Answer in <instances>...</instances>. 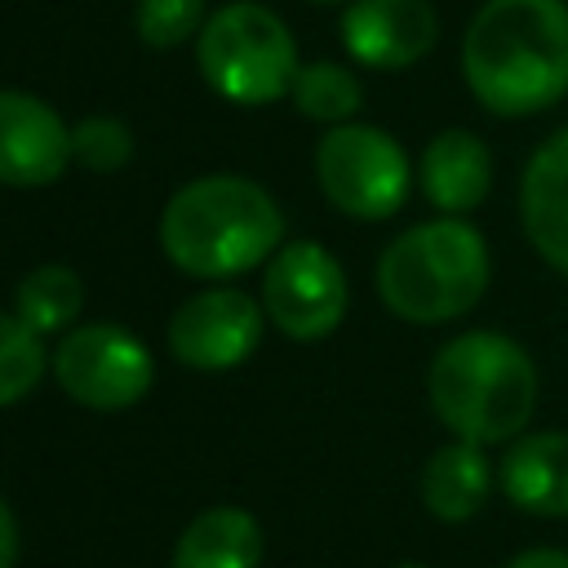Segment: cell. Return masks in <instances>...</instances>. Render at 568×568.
Listing matches in <instances>:
<instances>
[{
	"label": "cell",
	"instance_id": "d6986e66",
	"mask_svg": "<svg viewBox=\"0 0 568 568\" xmlns=\"http://www.w3.org/2000/svg\"><path fill=\"white\" fill-rule=\"evenodd\" d=\"M40 373H44L40 333L22 315H0V408L27 399Z\"/></svg>",
	"mask_w": 568,
	"mask_h": 568
},
{
	"label": "cell",
	"instance_id": "5b68a950",
	"mask_svg": "<svg viewBox=\"0 0 568 568\" xmlns=\"http://www.w3.org/2000/svg\"><path fill=\"white\" fill-rule=\"evenodd\" d=\"M200 75L213 93L240 106H266L293 89L297 75V44L293 31L253 0L222 4L213 18H204L195 40Z\"/></svg>",
	"mask_w": 568,
	"mask_h": 568
},
{
	"label": "cell",
	"instance_id": "8fae6325",
	"mask_svg": "<svg viewBox=\"0 0 568 568\" xmlns=\"http://www.w3.org/2000/svg\"><path fill=\"white\" fill-rule=\"evenodd\" d=\"M71 155H75L71 129L49 102L22 89H0V182L4 186H44L62 178Z\"/></svg>",
	"mask_w": 568,
	"mask_h": 568
},
{
	"label": "cell",
	"instance_id": "6da1fadb",
	"mask_svg": "<svg viewBox=\"0 0 568 568\" xmlns=\"http://www.w3.org/2000/svg\"><path fill=\"white\" fill-rule=\"evenodd\" d=\"M462 71L493 115H537L568 89V4L484 0L462 40Z\"/></svg>",
	"mask_w": 568,
	"mask_h": 568
},
{
	"label": "cell",
	"instance_id": "277c9868",
	"mask_svg": "<svg viewBox=\"0 0 568 568\" xmlns=\"http://www.w3.org/2000/svg\"><path fill=\"white\" fill-rule=\"evenodd\" d=\"M488 288V244L462 217L422 222L395 235L377 262L382 302L408 324L466 315Z\"/></svg>",
	"mask_w": 568,
	"mask_h": 568
},
{
	"label": "cell",
	"instance_id": "52a82bcc",
	"mask_svg": "<svg viewBox=\"0 0 568 568\" xmlns=\"http://www.w3.org/2000/svg\"><path fill=\"white\" fill-rule=\"evenodd\" d=\"M53 377L75 404L98 413H120L146 395L151 351L120 324H84L58 342Z\"/></svg>",
	"mask_w": 568,
	"mask_h": 568
},
{
	"label": "cell",
	"instance_id": "ac0fdd59",
	"mask_svg": "<svg viewBox=\"0 0 568 568\" xmlns=\"http://www.w3.org/2000/svg\"><path fill=\"white\" fill-rule=\"evenodd\" d=\"M288 93H293L297 111L320 120V124H346L359 111V102H364L359 80L346 67H337V62H306V67H297Z\"/></svg>",
	"mask_w": 568,
	"mask_h": 568
},
{
	"label": "cell",
	"instance_id": "9c48e42d",
	"mask_svg": "<svg viewBox=\"0 0 568 568\" xmlns=\"http://www.w3.org/2000/svg\"><path fill=\"white\" fill-rule=\"evenodd\" d=\"M262 337V311L240 288H209L182 302L169 320V351L200 373L235 368Z\"/></svg>",
	"mask_w": 568,
	"mask_h": 568
},
{
	"label": "cell",
	"instance_id": "3957f363",
	"mask_svg": "<svg viewBox=\"0 0 568 568\" xmlns=\"http://www.w3.org/2000/svg\"><path fill=\"white\" fill-rule=\"evenodd\" d=\"M426 395L457 439L501 444L515 439L537 408V368L515 337L475 328L435 351Z\"/></svg>",
	"mask_w": 568,
	"mask_h": 568
},
{
	"label": "cell",
	"instance_id": "e0dca14e",
	"mask_svg": "<svg viewBox=\"0 0 568 568\" xmlns=\"http://www.w3.org/2000/svg\"><path fill=\"white\" fill-rule=\"evenodd\" d=\"M84 306V284L71 266H36L18 284V315L36 333H62Z\"/></svg>",
	"mask_w": 568,
	"mask_h": 568
},
{
	"label": "cell",
	"instance_id": "44dd1931",
	"mask_svg": "<svg viewBox=\"0 0 568 568\" xmlns=\"http://www.w3.org/2000/svg\"><path fill=\"white\" fill-rule=\"evenodd\" d=\"M204 27V0H138V36L151 49H173Z\"/></svg>",
	"mask_w": 568,
	"mask_h": 568
},
{
	"label": "cell",
	"instance_id": "d4e9b609",
	"mask_svg": "<svg viewBox=\"0 0 568 568\" xmlns=\"http://www.w3.org/2000/svg\"><path fill=\"white\" fill-rule=\"evenodd\" d=\"M315 4H333V0H315Z\"/></svg>",
	"mask_w": 568,
	"mask_h": 568
},
{
	"label": "cell",
	"instance_id": "603a6c76",
	"mask_svg": "<svg viewBox=\"0 0 568 568\" xmlns=\"http://www.w3.org/2000/svg\"><path fill=\"white\" fill-rule=\"evenodd\" d=\"M13 559H18V524L0 497V568H13Z\"/></svg>",
	"mask_w": 568,
	"mask_h": 568
},
{
	"label": "cell",
	"instance_id": "ffe728a7",
	"mask_svg": "<svg viewBox=\"0 0 568 568\" xmlns=\"http://www.w3.org/2000/svg\"><path fill=\"white\" fill-rule=\"evenodd\" d=\"M71 151L84 169L93 173H111L120 164H129L133 155V133L124 129V120L115 115H89L71 129Z\"/></svg>",
	"mask_w": 568,
	"mask_h": 568
},
{
	"label": "cell",
	"instance_id": "cb8c5ba5",
	"mask_svg": "<svg viewBox=\"0 0 568 568\" xmlns=\"http://www.w3.org/2000/svg\"><path fill=\"white\" fill-rule=\"evenodd\" d=\"M399 568H422V564H399Z\"/></svg>",
	"mask_w": 568,
	"mask_h": 568
},
{
	"label": "cell",
	"instance_id": "9a60e30c",
	"mask_svg": "<svg viewBox=\"0 0 568 568\" xmlns=\"http://www.w3.org/2000/svg\"><path fill=\"white\" fill-rule=\"evenodd\" d=\"M493 484L497 479L484 457V444L453 439L430 453V462L422 470V501L439 524H466L470 515H479Z\"/></svg>",
	"mask_w": 568,
	"mask_h": 568
},
{
	"label": "cell",
	"instance_id": "5bb4252c",
	"mask_svg": "<svg viewBox=\"0 0 568 568\" xmlns=\"http://www.w3.org/2000/svg\"><path fill=\"white\" fill-rule=\"evenodd\" d=\"M422 191L444 217H462L484 204L493 186V155L470 129H444L422 151Z\"/></svg>",
	"mask_w": 568,
	"mask_h": 568
},
{
	"label": "cell",
	"instance_id": "4fadbf2b",
	"mask_svg": "<svg viewBox=\"0 0 568 568\" xmlns=\"http://www.w3.org/2000/svg\"><path fill=\"white\" fill-rule=\"evenodd\" d=\"M519 217L532 248L568 275V129L550 133L519 182Z\"/></svg>",
	"mask_w": 568,
	"mask_h": 568
},
{
	"label": "cell",
	"instance_id": "2e32d148",
	"mask_svg": "<svg viewBox=\"0 0 568 568\" xmlns=\"http://www.w3.org/2000/svg\"><path fill=\"white\" fill-rule=\"evenodd\" d=\"M257 559H262L257 519L240 506H209L182 528L169 568H257Z\"/></svg>",
	"mask_w": 568,
	"mask_h": 568
},
{
	"label": "cell",
	"instance_id": "7c38bea8",
	"mask_svg": "<svg viewBox=\"0 0 568 568\" xmlns=\"http://www.w3.org/2000/svg\"><path fill=\"white\" fill-rule=\"evenodd\" d=\"M497 488L532 519H568V430L519 435L497 462Z\"/></svg>",
	"mask_w": 568,
	"mask_h": 568
},
{
	"label": "cell",
	"instance_id": "7402d4cb",
	"mask_svg": "<svg viewBox=\"0 0 568 568\" xmlns=\"http://www.w3.org/2000/svg\"><path fill=\"white\" fill-rule=\"evenodd\" d=\"M506 568H568V550H555V546H532V550L515 555Z\"/></svg>",
	"mask_w": 568,
	"mask_h": 568
},
{
	"label": "cell",
	"instance_id": "8992f818",
	"mask_svg": "<svg viewBox=\"0 0 568 568\" xmlns=\"http://www.w3.org/2000/svg\"><path fill=\"white\" fill-rule=\"evenodd\" d=\"M315 178L342 213L364 222H382L408 200V155L373 124H333L315 146Z\"/></svg>",
	"mask_w": 568,
	"mask_h": 568
},
{
	"label": "cell",
	"instance_id": "30bf717a",
	"mask_svg": "<svg viewBox=\"0 0 568 568\" xmlns=\"http://www.w3.org/2000/svg\"><path fill=\"white\" fill-rule=\"evenodd\" d=\"M439 40L430 0H355L342 13V44L355 62L399 71L422 62Z\"/></svg>",
	"mask_w": 568,
	"mask_h": 568
},
{
	"label": "cell",
	"instance_id": "ba28073f",
	"mask_svg": "<svg viewBox=\"0 0 568 568\" xmlns=\"http://www.w3.org/2000/svg\"><path fill=\"white\" fill-rule=\"evenodd\" d=\"M262 302L284 337L320 342L346 315V275L324 244L293 240L275 248L266 280H262Z\"/></svg>",
	"mask_w": 568,
	"mask_h": 568
},
{
	"label": "cell",
	"instance_id": "7a4b0ae2",
	"mask_svg": "<svg viewBox=\"0 0 568 568\" xmlns=\"http://www.w3.org/2000/svg\"><path fill=\"white\" fill-rule=\"evenodd\" d=\"M284 217L275 200L235 173L186 182L160 217V244L169 262L200 280H226L275 257Z\"/></svg>",
	"mask_w": 568,
	"mask_h": 568
}]
</instances>
